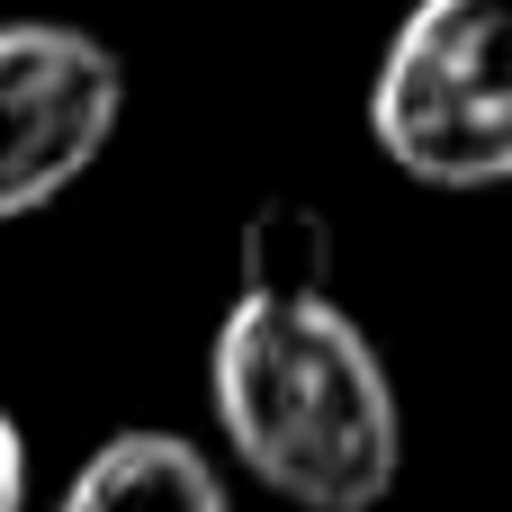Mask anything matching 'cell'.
Listing matches in <instances>:
<instances>
[{"label": "cell", "mask_w": 512, "mask_h": 512, "mask_svg": "<svg viewBox=\"0 0 512 512\" xmlns=\"http://www.w3.org/2000/svg\"><path fill=\"white\" fill-rule=\"evenodd\" d=\"M0 512H27V441L9 423V405H0Z\"/></svg>", "instance_id": "obj_5"}, {"label": "cell", "mask_w": 512, "mask_h": 512, "mask_svg": "<svg viewBox=\"0 0 512 512\" xmlns=\"http://www.w3.org/2000/svg\"><path fill=\"white\" fill-rule=\"evenodd\" d=\"M54 512H234L216 468L180 432H117L81 459Z\"/></svg>", "instance_id": "obj_4"}, {"label": "cell", "mask_w": 512, "mask_h": 512, "mask_svg": "<svg viewBox=\"0 0 512 512\" xmlns=\"http://www.w3.org/2000/svg\"><path fill=\"white\" fill-rule=\"evenodd\" d=\"M126 72L99 36L63 18L0 27V225L54 207L117 135Z\"/></svg>", "instance_id": "obj_3"}, {"label": "cell", "mask_w": 512, "mask_h": 512, "mask_svg": "<svg viewBox=\"0 0 512 512\" xmlns=\"http://www.w3.org/2000/svg\"><path fill=\"white\" fill-rule=\"evenodd\" d=\"M512 0H414L378 81L369 135L423 189H495L512 171Z\"/></svg>", "instance_id": "obj_2"}, {"label": "cell", "mask_w": 512, "mask_h": 512, "mask_svg": "<svg viewBox=\"0 0 512 512\" xmlns=\"http://www.w3.org/2000/svg\"><path fill=\"white\" fill-rule=\"evenodd\" d=\"M243 288L207 351L216 423L297 512H378L405 468V414L378 342L333 297V234L315 207L270 198L243 225Z\"/></svg>", "instance_id": "obj_1"}]
</instances>
